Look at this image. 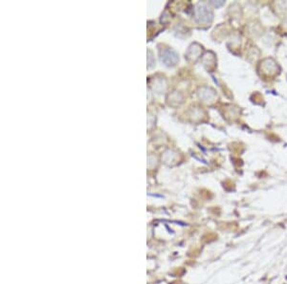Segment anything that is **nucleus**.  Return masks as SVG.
I'll use <instances>...</instances> for the list:
<instances>
[{
  "instance_id": "obj_1",
  "label": "nucleus",
  "mask_w": 287,
  "mask_h": 284,
  "mask_svg": "<svg viewBox=\"0 0 287 284\" xmlns=\"http://www.w3.org/2000/svg\"><path fill=\"white\" fill-rule=\"evenodd\" d=\"M258 70L261 72V75L263 74L267 77H275L278 74V65L277 62L272 59H266L259 64Z\"/></svg>"
}]
</instances>
